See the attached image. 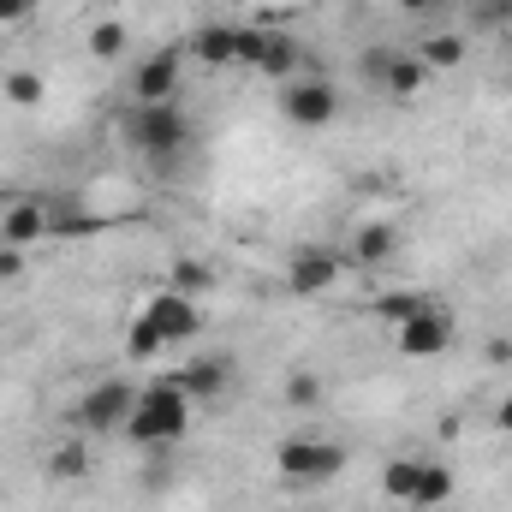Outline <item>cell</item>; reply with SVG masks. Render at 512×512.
I'll return each instance as SVG.
<instances>
[{
  "label": "cell",
  "mask_w": 512,
  "mask_h": 512,
  "mask_svg": "<svg viewBox=\"0 0 512 512\" xmlns=\"http://www.w3.org/2000/svg\"><path fill=\"white\" fill-rule=\"evenodd\" d=\"M489 358H495V364H512V340H507V334H501V340H489Z\"/></svg>",
  "instance_id": "obj_29"
},
{
  "label": "cell",
  "mask_w": 512,
  "mask_h": 512,
  "mask_svg": "<svg viewBox=\"0 0 512 512\" xmlns=\"http://www.w3.org/2000/svg\"><path fill=\"white\" fill-rule=\"evenodd\" d=\"M42 233H48V209H42V203H12V209L0 215V245H18V251H24V245H36Z\"/></svg>",
  "instance_id": "obj_14"
},
{
  "label": "cell",
  "mask_w": 512,
  "mask_h": 512,
  "mask_svg": "<svg viewBox=\"0 0 512 512\" xmlns=\"http://www.w3.org/2000/svg\"><path fill=\"white\" fill-rule=\"evenodd\" d=\"M173 382H179L185 399H227V387H233V364H227V358H191Z\"/></svg>",
  "instance_id": "obj_11"
},
{
  "label": "cell",
  "mask_w": 512,
  "mask_h": 512,
  "mask_svg": "<svg viewBox=\"0 0 512 512\" xmlns=\"http://www.w3.org/2000/svg\"><path fill=\"white\" fill-rule=\"evenodd\" d=\"M423 6H429V0H399V12H423Z\"/></svg>",
  "instance_id": "obj_31"
},
{
  "label": "cell",
  "mask_w": 512,
  "mask_h": 512,
  "mask_svg": "<svg viewBox=\"0 0 512 512\" xmlns=\"http://www.w3.org/2000/svg\"><path fill=\"white\" fill-rule=\"evenodd\" d=\"M173 96H179V48H161L131 72V102L155 108V102H173Z\"/></svg>",
  "instance_id": "obj_10"
},
{
  "label": "cell",
  "mask_w": 512,
  "mask_h": 512,
  "mask_svg": "<svg viewBox=\"0 0 512 512\" xmlns=\"http://www.w3.org/2000/svg\"><path fill=\"white\" fill-rule=\"evenodd\" d=\"M239 66H251L262 78H298L310 60H304L298 36H286V30H274V24H245V30H239Z\"/></svg>",
  "instance_id": "obj_3"
},
{
  "label": "cell",
  "mask_w": 512,
  "mask_h": 512,
  "mask_svg": "<svg viewBox=\"0 0 512 512\" xmlns=\"http://www.w3.org/2000/svg\"><path fill=\"white\" fill-rule=\"evenodd\" d=\"M417 477H423V459H393L382 471V495H393V501H417Z\"/></svg>",
  "instance_id": "obj_17"
},
{
  "label": "cell",
  "mask_w": 512,
  "mask_h": 512,
  "mask_svg": "<svg viewBox=\"0 0 512 512\" xmlns=\"http://www.w3.org/2000/svg\"><path fill=\"white\" fill-rule=\"evenodd\" d=\"M274 465H280V477H286V483L316 489V483H334V477H340L346 453H340L334 441H316V435H286V441H280V453H274Z\"/></svg>",
  "instance_id": "obj_4"
},
{
  "label": "cell",
  "mask_w": 512,
  "mask_h": 512,
  "mask_svg": "<svg viewBox=\"0 0 512 512\" xmlns=\"http://www.w3.org/2000/svg\"><path fill=\"white\" fill-rule=\"evenodd\" d=\"M495 429H501V435H512V399L501 405V411H495Z\"/></svg>",
  "instance_id": "obj_30"
},
{
  "label": "cell",
  "mask_w": 512,
  "mask_h": 512,
  "mask_svg": "<svg viewBox=\"0 0 512 512\" xmlns=\"http://www.w3.org/2000/svg\"><path fill=\"white\" fill-rule=\"evenodd\" d=\"M191 54L203 66H215V72H233L239 66V24H203L197 42H191Z\"/></svg>",
  "instance_id": "obj_13"
},
{
  "label": "cell",
  "mask_w": 512,
  "mask_h": 512,
  "mask_svg": "<svg viewBox=\"0 0 512 512\" xmlns=\"http://www.w3.org/2000/svg\"><path fill=\"white\" fill-rule=\"evenodd\" d=\"M90 54L96 60H120L126 54V24L120 18H96L90 24Z\"/></svg>",
  "instance_id": "obj_20"
},
{
  "label": "cell",
  "mask_w": 512,
  "mask_h": 512,
  "mask_svg": "<svg viewBox=\"0 0 512 512\" xmlns=\"http://www.w3.org/2000/svg\"><path fill=\"white\" fill-rule=\"evenodd\" d=\"M340 274H346V256L328 251V245H298L292 262H286V286H292L298 298H322V292H334Z\"/></svg>",
  "instance_id": "obj_6"
},
{
  "label": "cell",
  "mask_w": 512,
  "mask_h": 512,
  "mask_svg": "<svg viewBox=\"0 0 512 512\" xmlns=\"http://www.w3.org/2000/svg\"><path fill=\"white\" fill-rule=\"evenodd\" d=\"M393 334H399V352H405V358H417V364H423V358H441V352H447V346H453V316H447V310H435V304H429V310H417V316H411V322H399V328H393Z\"/></svg>",
  "instance_id": "obj_9"
},
{
  "label": "cell",
  "mask_w": 512,
  "mask_h": 512,
  "mask_svg": "<svg viewBox=\"0 0 512 512\" xmlns=\"http://www.w3.org/2000/svg\"><path fill=\"white\" fill-rule=\"evenodd\" d=\"M24 274V251L18 245H0V280H18Z\"/></svg>",
  "instance_id": "obj_27"
},
{
  "label": "cell",
  "mask_w": 512,
  "mask_h": 512,
  "mask_svg": "<svg viewBox=\"0 0 512 512\" xmlns=\"http://www.w3.org/2000/svg\"><path fill=\"white\" fill-rule=\"evenodd\" d=\"M36 12V0H0V24H24Z\"/></svg>",
  "instance_id": "obj_28"
},
{
  "label": "cell",
  "mask_w": 512,
  "mask_h": 512,
  "mask_svg": "<svg viewBox=\"0 0 512 512\" xmlns=\"http://www.w3.org/2000/svg\"><path fill=\"white\" fill-rule=\"evenodd\" d=\"M387 66H393V48H370V54L358 60V72H364L370 84H382V78H387Z\"/></svg>",
  "instance_id": "obj_26"
},
{
  "label": "cell",
  "mask_w": 512,
  "mask_h": 512,
  "mask_svg": "<svg viewBox=\"0 0 512 512\" xmlns=\"http://www.w3.org/2000/svg\"><path fill=\"white\" fill-rule=\"evenodd\" d=\"M393 256H399V227H387V221H364L352 233V245H346V262L352 268H382Z\"/></svg>",
  "instance_id": "obj_12"
},
{
  "label": "cell",
  "mask_w": 512,
  "mask_h": 512,
  "mask_svg": "<svg viewBox=\"0 0 512 512\" xmlns=\"http://www.w3.org/2000/svg\"><path fill=\"white\" fill-rule=\"evenodd\" d=\"M143 316L155 322V334L167 340V346H185V340H197L203 334V310H197V298H185V292H155L149 304H143Z\"/></svg>",
  "instance_id": "obj_8"
},
{
  "label": "cell",
  "mask_w": 512,
  "mask_h": 512,
  "mask_svg": "<svg viewBox=\"0 0 512 512\" xmlns=\"http://www.w3.org/2000/svg\"><path fill=\"white\" fill-rule=\"evenodd\" d=\"M185 429H191V399L179 393L173 376L137 387V405L126 417V441H137V447H173V441H185Z\"/></svg>",
  "instance_id": "obj_1"
},
{
  "label": "cell",
  "mask_w": 512,
  "mask_h": 512,
  "mask_svg": "<svg viewBox=\"0 0 512 512\" xmlns=\"http://www.w3.org/2000/svg\"><path fill=\"white\" fill-rule=\"evenodd\" d=\"M161 352H167V340L155 334L149 316H137V322L126 328V358H161Z\"/></svg>",
  "instance_id": "obj_22"
},
{
  "label": "cell",
  "mask_w": 512,
  "mask_h": 512,
  "mask_svg": "<svg viewBox=\"0 0 512 512\" xmlns=\"http://www.w3.org/2000/svg\"><path fill=\"white\" fill-rule=\"evenodd\" d=\"M173 292H185V298L215 292V268H209V262H197V256H179V262H173Z\"/></svg>",
  "instance_id": "obj_18"
},
{
  "label": "cell",
  "mask_w": 512,
  "mask_h": 512,
  "mask_svg": "<svg viewBox=\"0 0 512 512\" xmlns=\"http://www.w3.org/2000/svg\"><path fill=\"white\" fill-rule=\"evenodd\" d=\"M423 78H429V66H423L417 54H393V66H387L382 90H387V96H399V102H411V96L423 90Z\"/></svg>",
  "instance_id": "obj_15"
},
{
  "label": "cell",
  "mask_w": 512,
  "mask_h": 512,
  "mask_svg": "<svg viewBox=\"0 0 512 512\" xmlns=\"http://www.w3.org/2000/svg\"><path fill=\"white\" fill-rule=\"evenodd\" d=\"M6 102L42 108V78H36V72H6Z\"/></svg>",
  "instance_id": "obj_25"
},
{
  "label": "cell",
  "mask_w": 512,
  "mask_h": 512,
  "mask_svg": "<svg viewBox=\"0 0 512 512\" xmlns=\"http://www.w3.org/2000/svg\"><path fill=\"white\" fill-rule=\"evenodd\" d=\"M286 405H298V411L322 405V376H310V370H292V376H286Z\"/></svg>",
  "instance_id": "obj_24"
},
{
  "label": "cell",
  "mask_w": 512,
  "mask_h": 512,
  "mask_svg": "<svg viewBox=\"0 0 512 512\" xmlns=\"http://www.w3.org/2000/svg\"><path fill=\"white\" fill-rule=\"evenodd\" d=\"M126 143L149 161H179L191 149V120L179 114V102H155V108H137L126 114Z\"/></svg>",
  "instance_id": "obj_2"
},
{
  "label": "cell",
  "mask_w": 512,
  "mask_h": 512,
  "mask_svg": "<svg viewBox=\"0 0 512 512\" xmlns=\"http://www.w3.org/2000/svg\"><path fill=\"white\" fill-rule=\"evenodd\" d=\"M48 477H54V483H78V477H90V447H84V441H60V447L48 453Z\"/></svg>",
  "instance_id": "obj_16"
},
{
  "label": "cell",
  "mask_w": 512,
  "mask_h": 512,
  "mask_svg": "<svg viewBox=\"0 0 512 512\" xmlns=\"http://www.w3.org/2000/svg\"><path fill=\"white\" fill-rule=\"evenodd\" d=\"M447 501H453V471L423 459V477H417V501L411 507H447Z\"/></svg>",
  "instance_id": "obj_19"
},
{
  "label": "cell",
  "mask_w": 512,
  "mask_h": 512,
  "mask_svg": "<svg viewBox=\"0 0 512 512\" xmlns=\"http://www.w3.org/2000/svg\"><path fill=\"white\" fill-rule=\"evenodd\" d=\"M376 310H382V322L399 328V322H411L417 310H429V298H423V292H382V298H376Z\"/></svg>",
  "instance_id": "obj_21"
},
{
  "label": "cell",
  "mask_w": 512,
  "mask_h": 512,
  "mask_svg": "<svg viewBox=\"0 0 512 512\" xmlns=\"http://www.w3.org/2000/svg\"><path fill=\"white\" fill-rule=\"evenodd\" d=\"M280 114H286L292 126L316 131L340 114V90H334L328 78H316V72H298V78H286V90H280Z\"/></svg>",
  "instance_id": "obj_5"
},
{
  "label": "cell",
  "mask_w": 512,
  "mask_h": 512,
  "mask_svg": "<svg viewBox=\"0 0 512 512\" xmlns=\"http://www.w3.org/2000/svg\"><path fill=\"white\" fill-rule=\"evenodd\" d=\"M417 60H423L429 72H435V66H459V60H465V42H459V36H429V42L417 48Z\"/></svg>",
  "instance_id": "obj_23"
},
{
  "label": "cell",
  "mask_w": 512,
  "mask_h": 512,
  "mask_svg": "<svg viewBox=\"0 0 512 512\" xmlns=\"http://www.w3.org/2000/svg\"><path fill=\"white\" fill-rule=\"evenodd\" d=\"M131 405H137V387L131 382H96L84 399H78V423L90 429V435H114V429H126Z\"/></svg>",
  "instance_id": "obj_7"
}]
</instances>
